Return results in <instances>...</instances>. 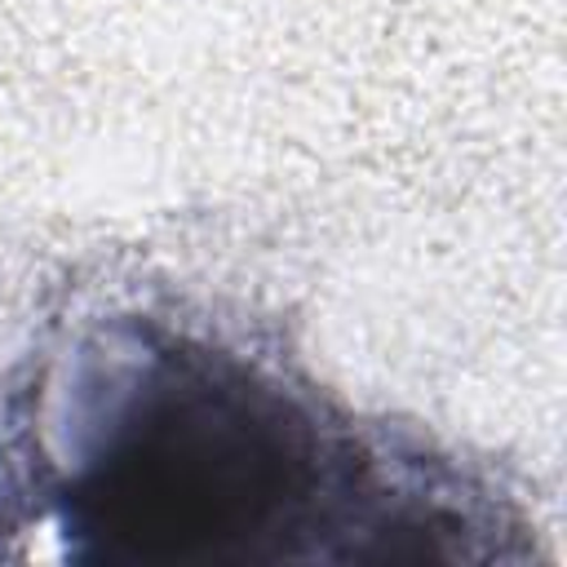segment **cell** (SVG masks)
<instances>
[{"label":"cell","mask_w":567,"mask_h":567,"mask_svg":"<svg viewBox=\"0 0 567 567\" xmlns=\"http://www.w3.org/2000/svg\"><path fill=\"white\" fill-rule=\"evenodd\" d=\"M0 509L124 567L465 558L505 527L447 456L146 315L80 328L13 394Z\"/></svg>","instance_id":"6da1fadb"}]
</instances>
